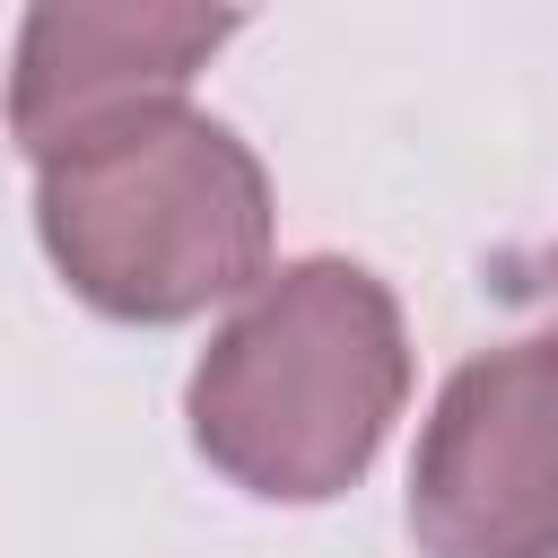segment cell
<instances>
[{
    "label": "cell",
    "instance_id": "cell-4",
    "mask_svg": "<svg viewBox=\"0 0 558 558\" xmlns=\"http://www.w3.org/2000/svg\"><path fill=\"white\" fill-rule=\"evenodd\" d=\"M235 35L227 9H87L52 0L17 26V70H9V131L44 166L70 140L131 122L148 105H183L192 70Z\"/></svg>",
    "mask_w": 558,
    "mask_h": 558
},
{
    "label": "cell",
    "instance_id": "cell-1",
    "mask_svg": "<svg viewBox=\"0 0 558 558\" xmlns=\"http://www.w3.org/2000/svg\"><path fill=\"white\" fill-rule=\"evenodd\" d=\"M410 401V331L366 262H279L201 349L183 427L209 471L270 506H323L366 480Z\"/></svg>",
    "mask_w": 558,
    "mask_h": 558
},
{
    "label": "cell",
    "instance_id": "cell-5",
    "mask_svg": "<svg viewBox=\"0 0 558 558\" xmlns=\"http://www.w3.org/2000/svg\"><path fill=\"white\" fill-rule=\"evenodd\" d=\"M549 314H558V244H549Z\"/></svg>",
    "mask_w": 558,
    "mask_h": 558
},
{
    "label": "cell",
    "instance_id": "cell-2",
    "mask_svg": "<svg viewBox=\"0 0 558 558\" xmlns=\"http://www.w3.org/2000/svg\"><path fill=\"white\" fill-rule=\"evenodd\" d=\"M35 235L78 305L192 323L270 279V174L192 105H148L35 166Z\"/></svg>",
    "mask_w": 558,
    "mask_h": 558
},
{
    "label": "cell",
    "instance_id": "cell-3",
    "mask_svg": "<svg viewBox=\"0 0 558 558\" xmlns=\"http://www.w3.org/2000/svg\"><path fill=\"white\" fill-rule=\"evenodd\" d=\"M427 558H558V340L462 357L410 453Z\"/></svg>",
    "mask_w": 558,
    "mask_h": 558
}]
</instances>
